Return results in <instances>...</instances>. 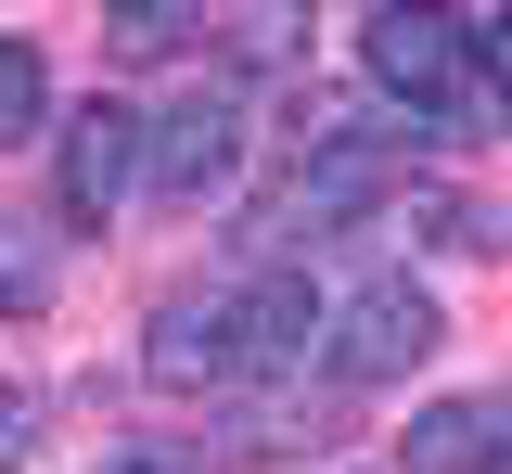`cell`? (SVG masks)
Returning a JSON list of instances; mask_svg holds the SVG:
<instances>
[{"instance_id":"6","label":"cell","mask_w":512,"mask_h":474,"mask_svg":"<svg viewBox=\"0 0 512 474\" xmlns=\"http://www.w3.org/2000/svg\"><path fill=\"white\" fill-rule=\"evenodd\" d=\"M128 180H141V116H128L116 90H90V103L64 116V218L103 231V218L128 205Z\"/></svg>"},{"instance_id":"14","label":"cell","mask_w":512,"mask_h":474,"mask_svg":"<svg viewBox=\"0 0 512 474\" xmlns=\"http://www.w3.org/2000/svg\"><path fill=\"white\" fill-rule=\"evenodd\" d=\"M0 410H13V385H0Z\"/></svg>"},{"instance_id":"11","label":"cell","mask_w":512,"mask_h":474,"mask_svg":"<svg viewBox=\"0 0 512 474\" xmlns=\"http://www.w3.org/2000/svg\"><path fill=\"white\" fill-rule=\"evenodd\" d=\"M39 103H52V65H39L26 39H0V154L39 129Z\"/></svg>"},{"instance_id":"9","label":"cell","mask_w":512,"mask_h":474,"mask_svg":"<svg viewBox=\"0 0 512 474\" xmlns=\"http://www.w3.org/2000/svg\"><path fill=\"white\" fill-rule=\"evenodd\" d=\"M116 26V52H192L218 13H192V0H128V13H103Z\"/></svg>"},{"instance_id":"2","label":"cell","mask_w":512,"mask_h":474,"mask_svg":"<svg viewBox=\"0 0 512 474\" xmlns=\"http://www.w3.org/2000/svg\"><path fill=\"white\" fill-rule=\"evenodd\" d=\"M244 180V90H180L167 116H141V193L154 205H218Z\"/></svg>"},{"instance_id":"4","label":"cell","mask_w":512,"mask_h":474,"mask_svg":"<svg viewBox=\"0 0 512 474\" xmlns=\"http://www.w3.org/2000/svg\"><path fill=\"white\" fill-rule=\"evenodd\" d=\"M397 193V154L384 141H308V167L269 193V244H320V231H346V218H372V205Z\"/></svg>"},{"instance_id":"5","label":"cell","mask_w":512,"mask_h":474,"mask_svg":"<svg viewBox=\"0 0 512 474\" xmlns=\"http://www.w3.org/2000/svg\"><path fill=\"white\" fill-rule=\"evenodd\" d=\"M141 385H154V398H218V385H244L231 282H218V295H167V308H154V334H141Z\"/></svg>"},{"instance_id":"8","label":"cell","mask_w":512,"mask_h":474,"mask_svg":"<svg viewBox=\"0 0 512 474\" xmlns=\"http://www.w3.org/2000/svg\"><path fill=\"white\" fill-rule=\"evenodd\" d=\"M410 474H512V385L436 398L423 423H410Z\"/></svg>"},{"instance_id":"13","label":"cell","mask_w":512,"mask_h":474,"mask_svg":"<svg viewBox=\"0 0 512 474\" xmlns=\"http://www.w3.org/2000/svg\"><path fill=\"white\" fill-rule=\"evenodd\" d=\"M13 462H26V398L0 410V474H13Z\"/></svg>"},{"instance_id":"7","label":"cell","mask_w":512,"mask_h":474,"mask_svg":"<svg viewBox=\"0 0 512 474\" xmlns=\"http://www.w3.org/2000/svg\"><path fill=\"white\" fill-rule=\"evenodd\" d=\"M320 321H333V308L308 295V270H256V282H231V346H244V385H256V372H295V359L320 346Z\"/></svg>"},{"instance_id":"12","label":"cell","mask_w":512,"mask_h":474,"mask_svg":"<svg viewBox=\"0 0 512 474\" xmlns=\"http://www.w3.org/2000/svg\"><path fill=\"white\" fill-rule=\"evenodd\" d=\"M474 52H487V90H500V116H512V13H474Z\"/></svg>"},{"instance_id":"3","label":"cell","mask_w":512,"mask_h":474,"mask_svg":"<svg viewBox=\"0 0 512 474\" xmlns=\"http://www.w3.org/2000/svg\"><path fill=\"white\" fill-rule=\"evenodd\" d=\"M436 334H448V321H436V295H423L410 270H384V282H359V295L320 321V359H333L346 385H397L410 359H436Z\"/></svg>"},{"instance_id":"10","label":"cell","mask_w":512,"mask_h":474,"mask_svg":"<svg viewBox=\"0 0 512 474\" xmlns=\"http://www.w3.org/2000/svg\"><path fill=\"white\" fill-rule=\"evenodd\" d=\"M39 295H52V244H39V218L0 205V308H39Z\"/></svg>"},{"instance_id":"1","label":"cell","mask_w":512,"mask_h":474,"mask_svg":"<svg viewBox=\"0 0 512 474\" xmlns=\"http://www.w3.org/2000/svg\"><path fill=\"white\" fill-rule=\"evenodd\" d=\"M359 77L410 116V141L500 129V90H487V52H474V13H359Z\"/></svg>"}]
</instances>
